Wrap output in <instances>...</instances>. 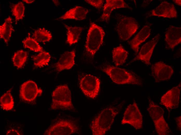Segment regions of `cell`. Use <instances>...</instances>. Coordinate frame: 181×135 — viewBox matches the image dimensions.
<instances>
[{
	"label": "cell",
	"instance_id": "obj_1",
	"mask_svg": "<svg viewBox=\"0 0 181 135\" xmlns=\"http://www.w3.org/2000/svg\"><path fill=\"white\" fill-rule=\"evenodd\" d=\"M121 107V105L117 106L111 105L102 110L90 123V127L92 134L105 135L110 129Z\"/></svg>",
	"mask_w": 181,
	"mask_h": 135
},
{
	"label": "cell",
	"instance_id": "obj_2",
	"mask_svg": "<svg viewBox=\"0 0 181 135\" xmlns=\"http://www.w3.org/2000/svg\"><path fill=\"white\" fill-rule=\"evenodd\" d=\"M101 70L115 84L138 85L142 84L143 81L140 77L132 71L107 64L102 66Z\"/></svg>",
	"mask_w": 181,
	"mask_h": 135
},
{
	"label": "cell",
	"instance_id": "obj_3",
	"mask_svg": "<svg viewBox=\"0 0 181 135\" xmlns=\"http://www.w3.org/2000/svg\"><path fill=\"white\" fill-rule=\"evenodd\" d=\"M51 96L52 102L50 106L51 110H74L71 92L67 85H61L57 86L52 92Z\"/></svg>",
	"mask_w": 181,
	"mask_h": 135
},
{
	"label": "cell",
	"instance_id": "obj_4",
	"mask_svg": "<svg viewBox=\"0 0 181 135\" xmlns=\"http://www.w3.org/2000/svg\"><path fill=\"white\" fill-rule=\"evenodd\" d=\"M105 32L102 27L91 22L88 31L85 49L87 54L93 57L102 45Z\"/></svg>",
	"mask_w": 181,
	"mask_h": 135
},
{
	"label": "cell",
	"instance_id": "obj_5",
	"mask_svg": "<svg viewBox=\"0 0 181 135\" xmlns=\"http://www.w3.org/2000/svg\"><path fill=\"white\" fill-rule=\"evenodd\" d=\"M148 104L147 108L153 120L156 132L158 135H168L171 131L164 117V111L150 98H148Z\"/></svg>",
	"mask_w": 181,
	"mask_h": 135
},
{
	"label": "cell",
	"instance_id": "obj_6",
	"mask_svg": "<svg viewBox=\"0 0 181 135\" xmlns=\"http://www.w3.org/2000/svg\"><path fill=\"white\" fill-rule=\"evenodd\" d=\"M100 81L96 76L82 73L79 80L80 88L83 93L90 98L94 99L98 95L100 89Z\"/></svg>",
	"mask_w": 181,
	"mask_h": 135
},
{
	"label": "cell",
	"instance_id": "obj_7",
	"mask_svg": "<svg viewBox=\"0 0 181 135\" xmlns=\"http://www.w3.org/2000/svg\"><path fill=\"white\" fill-rule=\"evenodd\" d=\"M78 125L74 121L60 119L50 126L45 131L46 135H70L77 133Z\"/></svg>",
	"mask_w": 181,
	"mask_h": 135
},
{
	"label": "cell",
	"instance_id": "obj_8",
	"mask_svg": "<svg viewBox=\"0 0 181 135\" xmlns=\"http://www.w3.org/2000/svg\"><path fill=\"white\" fill-rule=\"evenodd\" d=\"M138 28V23L134 18L123 16L117 24L116 30L120 38L126 41L134 34Z\"/></svg>",
	"mask_w": 181,
	"mask_h": 135
},
{
	"label": "cell",
	"instance_id": "obj_9",
	"mask_svg": "<svg viewBox=\"0 0 181 135\" xmlns=\"http://www.w3.org/2000/svg\"><path fill=\"white\" fill-rule=\"evenodd\" d=\"M121 123L122 125H130L137 130L142 128V116L135 102L129 105L126 108Z\"/></svg>",
	"mask_w": 181,
	"mask_h": 135
},
{
	"label": "cell",
	"instance_id": "obj_10",
	"mask_svg": "<svg viewBox=\"0 0 181 135\" xmlns=\"http://www.w3.org/2000/svg\"><path fill=\"white\" fill-rule=\"evenodd\" d=\"M151 72L155 82L158 83L169 79L174 71L172 67L160 61L152 65Z\"/></svg>",
	"mask_w": 181,
	"mask_h": 135
},
{
	"label": "cell",
	"instance_id": "obj_11",
	"mask_svg": "<svg viewBox=\"0 0 181 135\" xmlns=\"http://www.w3.org/2000/svg\"><path fill=\"white\" fill-rule=\"evenodd\" d=\"M180 83L163 95L160 99V104L168 110L178 107L180 102Z\"/></svg>",
	"mask_w": 181,
	"mask_h": 135
},
{
	"label": "cell",
	"instance_id": "obj_12",
	"mask_svg": "<svg viewBox=\"0 0 181 135\" xmlns=\"http://www.w3.org/2000/svg\"><path fill=\"white\" fill-rule=\"evenodd\" d=\"M42 90L38 88L34 81L29 80L23 83L20 89V97L25 101L31 102L34 100L38 95H41Z\"/></svg>",
	"mask_w": 181,
	"mask_h": 135
},
{
	"label": "cell",
	"instance_id": "obj_13",
	"mask_svg": "<svg viewBox=\"0 0 181 135\" xmlns=\"http://www.w3.org/2000/svg\"><path fill=\"white\" fill-rule=\"evenodd\" d=\"M160 36V34H157L151 40L144 45L138 55L133 61L140 60L146 65H149L153 50L159 39Z\"/></svg>",
	"mask_w": 181,
	"mask_h": 135
},
{
	"label": "cell",
	"instance_id": "obj_14",
	"mask_svg": "<svg viewBox=\"0 0 181 135\" xmlns=\"http://www.w3.org/2000/svg\"><path fill=\"white\" fill-rule=\"evenodd\" d=\"M152 16L172 18H177L178 15L174 5L166 1H163L151 11Z\"/></svg>",
	"mask_w": 181,
	"mask_h": 135
},
{
	"label": "cell",
	"instance_id": "obj_15",
	"mask_svg": "<svg viewBox=\"0 0 181 135\" xmlns=\"http://www.w3.org/2000/svg\"><path fill=\"white\" fill-rule=\"evenodd\" d=\"M165 40L169 49H173L181 43V28L170 25L165 33Z\"/></svg>",
	"mask_w": 181,
	"mask_h": 135
},
{
	"label": "cell",
	"instance_id": "obj_16",
	"mask_svg": "<svg viewBox=\"0 0 181 135\" xmlns=\"http://www.w3.org/2000/svg\"><path fill=\"white\" fill-rule=\"evenodd\" d=\"M106 2L103 7V14L100 18L101 21H109L111 14L114 10L121 8L132 9L123 0H106Z\"/></svg>",
	"mask_w": 181,
	"mask_h": 135
},
{
	"label": "cell",
	"instance_id": "obj_17",
	"mask_svg": "<svg viewBox=\"0 0 181 135\" xmlns=\"http://www.w3.org/2000/svg\"><path fill=\"white\" fill-rule=\"evenodd\" d=\"M75 52L74 50L64 52L55 65L56 71L60 72L72 68L75 64Z\"/></svg>",
	"mask_w": 181,
	"mask_h": 135
},
{
	"label": "cell",
	"instance_id": "obj_18",
	"mask_svg": "<svg viewBox=\"0 0 181 135\" xmlns=\"http://www.w3.org/2000/svg\"><path fill=\"white\" fill-rule=\"evenodd\" d=\"M151 32L150 25H145L129 42L132 49L136 54L138 53L140 45L149 37Z\"/></svg>",
	"mask_w": 181,
	"mask_h": 135
},
{
	"label": "cell",
	"instance_id": "obj_19",
	"mask_svg": "<svg viewBox=\"0 0 181 135\" xmlns=\"http://www.w3.org/2000/svg\"><path fill=\"white\" fill-rule=\"evenodd\" d=\"M88 12V10L83 7L77 6L67 11L61 16L58 18L57 20L73 19L81 21L86 18Z\"/></svg>",
	"mask_w": 181,
	"mask_h": 135
},
{
	"label": "cell",
	"instance_id": "obj_20",
	"mask_svg": "<svg viewBox=\"0 0 181 135\" xmlns=\"http://www.w3.org/2000/svg\"><path fill=\"white\" fill-rule=\"evenodd\" d=\"M12 23V19L9 16L5 19L4 23L0 25V38L3 39L7 44L10 40L12 33L14 30Z\"/></svg>",
	"mask_w": 181,
	"mask_h": 135
},
{
	"label": "cell",
	"instance_id": "obj_21",
	"mask_svg": "<svg viewBox=\"0 0 181 135\" xmlns=\"http://www.w3.org/2000/svg\"><path fill=\"white\" fill-rule=\"evenodd\" d=\"M67 30V42L70 45L78 41L83 28L80 27L69 26L64 24Z\"/></svg>",
	"mask_w": 181,
	"mask_h": 135
},
{
	"label": "cell",
	"instance_id": "obj_22",
	"mask_svg": "<svg viewBox=\"0 0 181 135\" xmlns=\"http://www.w3.org/2000/svg\"><path fill=\"white\" fill-rule=\"evenodd\" d=\"M128 52L121 45L114 48L112 51L113 60L118 66L124 63L127 58Z\"/></svg>",
	"mask_w": 181,
	"mask_h": 135
},
{
	"label": "cell",
	"instance_id": "obj_23",
	"mask_svg": "<svg viewBox=\"0 0 181 135\" xmlns=\"http://www.w3.org/2000/svg\"><path fill=\"white\" fill-rule=\"evenodd\" d=\"M31 57L34 66L37 67L41 68L48 65L51 56L48 52L43 51Z\"/></svg>",
	"mask_w": 181,
	"mask_h": 135
},
{
	"label": "cell",
	"instance_id": "obj_24",
	"mask_svg": "<svg viewBox=\"0 0 181 135\" xmlns=\"http://www.w3.org/2000/svg\"><path fill=\"white\" fill-rule=\"evenodd\" d=\"M11 89L9 90L0 98V106L1 108L4 110L10 111L14 107V102L11 93Z\"/></svg>",
	"mask_w": 181,
	"mask_h": 135
},
{
	"label": "cell",
	"instance_id": "obj_25",
	"mask_svg": "<svg viewBox=\"0 0 181 135\" xmlns=\"http://www.w3.org/2000/svg\"><path fill=\"white\" fill-rule=\"evenodd\" d=\"M33 36L34 38L40 42H49L52 38L51 33L44 28H40L35 30Z\"/></svg>",
	"mask_w": 181,
	"mask_h": 135
},
{
	"label": "cell",
	"instance_id": "obj_26",
	"mask_svg": "<svg viewBox=\"0 0 181 135\" xmlns=\"http://www.w3.org/2000/svg\"><path fill=\"white\" fill-rule=\"evenodd\" d=\"M28 57L27 52L23 50L17 51L12 58L14 65L18 68H22L26 62Z\"/></svg>",
	"mask_w": 181,
	"mask_h": 135
},
{
	"label": "cell",
	"instance_id": "obj_27",
	"mask_svg": "<svg viewBox=\"0 0 181 135\" xmlns=\"http://www.w3.org/2000/svg\"><path fill=\"white\" fill-rule=\"evenodd\" d=\"M24 47L35 52H41L43 51L42 48L34 38L30 36L27 37L22 42Z\"/></svg>",
	"mask_w": 181,
	"mask_h": 135
},
{
	"label": "cell",
	"instance_id": "obj_28",
	"mask_svg": "<svg viewBox=\"0 0 181 135\" xmlns=\"http://www.w3.org/2000/svg\"><path fill=\"white\" fill-rule=\"evenodd\" d=\"M25 10L24 4L21 2H19L13 5L11 12L15 17L16 22L23 19L24 16Z\"/></svg>",
	"mask_w": 181,
	"mask_h": 135
},
{
	"label": "cell",
	"instance_id": "obj_29",
	"mask_svg": "<svg viewBox=\"0 0 181 135\" xmlns=\"http://www.w3.org/2000/svg\"><path fill=\"white\" fill-rule=\"evenodd\" d=\"M85 1L98 9H100L102 8L104 2L103 0H85Z\"/></svg>",
	"mask_w": 181,
	"mask_h": 135
},
{
	"label": "cell",
	"instance_id": "obj_30",
	"mask_svg": "<svg viewBox=\"0 0 181 135\" xmlns=\"http://www.w3.org/2000/svg\"><path fill=\"white\" fill-rule=\"evenodd\" d=\"M6 134V135H20V133L15 130L11 129L8 130Z\"/></svg>",
	"mask_w": 181,
	"mask_h": 135
},
{
	"label": "cell",
	"instance_id": "obj_31",
	"mask_svg": "<svg viewBox=\"0 0 181 135\" xmlns=\"http://www.w3.org/2000/svg\"><path fill=\"white\" fill-rule=\"evenodd\" d=\"M177 125L179 130L181 131V116L176 118L175 119Z\"/></svg>",
	"mask_w": 181,
	"mask_h": 135
},
{
	"label": "cell",
	"instance_id": "obj_32",
	"mask_svg": "<svg viewBox=\"0 0 181 135\" xmlns=\"http://www.w3.org/2000/svg\"><path fill=\"white\" fill-rule=\"evenodd\" d=\"M173 2L175 4L179 6L181 5V0H173Z\"/></svg>",
	"mask_w": 181,
	"mask_h": 135
},
{
	"label": "cell",
	"instance_id": "obj_33",
	"mask_svg": "<svg viewBox=\"0 0 181 135\" xmlns=\"http://www.w3.org/2000/svg\"><path fill=\"white\" fill-rule=\"evenodd\" d=\"M22 1L25 2L27 4H31L33 3L35 0H23Z\"/></svg>",
	"mask_w": 181,
	"mask_h": 135
},
{
	"label": "cell",
	"instance_id": "obj_34",
	"mask_svg": "<svg viewBox=\"0 0 181 135\" xmlns=\"http://www.w3.org/2000/svg\"><path fill=\"white\" fill-rule=\"evenodd\" d=\"M53 2L55 4L56 6H57L59 5V2L58 0H52Z\"/></svg>",
	"mask_w": 181,
	"mask_h": 135
}]
</instances>
